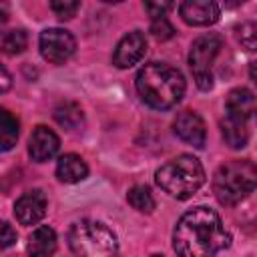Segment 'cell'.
Segmentation results:
<instances>
[{
	"mask_svg": "<svg viewBox=\"0 0 257 257\" xmlns=\"http://www.w3.org/2000/svg\"><path fill=\"white\" fill-rule=\"evenodd\" d=\"M60 149V139L54 131H50L44 124H38L32 135H30V143H28V153L32 157V161L36 163H44L48 159H52Z\"/></svg>",
	"mask_w": 257,
	"mask_h": 257,
	"instance_id": "7c38bea8",
	"label": "cell"
},
{
	"mask_svg": "<svg viewBox=\"0 0 257 257\" xmlns=\"http://www.w3.org/2000/svg\"><path fill=\"white\" fill-rule=\"evenodd\" d=\"M227 116H235L241 120H249L255 112V96L249 88H233L225 100Z\"/></svg>",
	"mask_w": 257,
	"mask_h": 257,
	"instance_id": "4fadbf2b",
	"label": "cell"
},
{
	"mask_svg": "<svg viewBox=\"0 0 257 257\" xmlns=\"http://www.w3.org/2000/svg\"><path fill=\"white\" fill-rule=\"evenodd\" d=\"M18 141V120L16 116L0 106V153L10 151Z\"/></svg>",
	"mask_w": 257,
	"mask_h": 257,
	"instance_id": "ac0fdd59",
	"label": "cell"
},
{
	"mask_svg": "<svg viewBox=\"0 0 257 257\" xmlns=\"http://www.w3.org/2000/svg\"><path fill=\"white\" fill-rule=\"evenodd\" d=\"M80 4L74 2V0H56L50 4V10L60 18V20H70L76 12H78Z\"/></svg>",
	"mask_w": 257,
	"mask_h": 257,
	"instance_id": "7402d4cb",
	"label": "cell"
},
{
	"mask_svg": "<svg viewBox=\"0 0 257 257\" xmlns=\"http://www.w3.org/2000/svg\"><path fill=\"white\" fill-rule=\"evenodd\" d=\"M16 243V231L6 221H0V251L12 247Z\"/></svg>",
	"mask_w": 257,
	"mask_h": 257,
	"instance_id": "cb8c5ba5",
	"label": "cell"
},
{
	"mask_svg": "<svg viewBox=\"0 0 257 257\" xmlns=\"http://www.w3.org/2000/svg\"><path fill=\"white\" fill-rule=\"evenodd\" d=\"M223 48V38L215 32H207L199 38H195V42L191 44L189 50V66L195 74V82L201 90H209L213 88V74H211V66L217 58V54Z\"/></svg>",
	"mask_w": 257,
	"mask_h": 257,
	"instance_id": "8992f818",
	"label": "cell"
},
{
	"mask_svg": "<svg viewBox=\"0 0 257 257\" xmlns=\"http://www.w3.org/2000/svg\"><path fill=\"white\" fill-rule=\"evenodd\" d=\"M6 20H8V10H6L4 4H0V26H2Z\"/></svg>",
	"mask_w": 257,
	"mask_h": 257,
	"instance_id": "4316f807",
	"label": "cell"
},
{
	"mask_svg": "<svg viewBox=\"0 0 257 257\" xmlns=\"http://www.w3.org/2000/svg\"><path fill=\"white\" fill-rule=\"evenodd\" d=\"M28 46V34L24 30H8V32H0V52L4 54H20L24 52Z\"/></svg>",
	"mask_w": 257,
	"mask_h": 257,
	"instance_id": "d6986e66",
	"label": "cell"
},
{
	"mask_svg": "<svg viewBox=\"0 0 257 257\" xmlns=\"http://www.w3.org/2000/svg\"><path fill=\"white\" fill-rule=\"evenodd\" d=\"M147 52V38L141 30H133L120 38V42L114 48L112 62L118 68H131L135 66Z\"/></svg>",
	"mask_w": 257,
	"mask_h": 257,
	"instance_id": "ba28073f",
	"label": "cell"
},
{
	"mask_svg": "<svg viewBox=\"0 0 257 257\" xmlns=\"http://www.w3.org/2000/svg\"><path fill=\"white\" fill-rule=\"evenodd\" d=\"M237 38H239V42L247 50H255V42H257V28H255V24L253 22L241 24V28L237 30Z\"/></svg>",
	"mask_w": 257,
	"mask_h": 257,
	"instance_id": "603a6c76",
	"label": "cell"
},
{
	"mask_svg": "<svg viewBox=\"0 0 257 257\" xmlns=\"http://www.w3.org/2000/svg\"><path fill=\"white\" fill-rule=\"evenodd\" d=\"M137 92L145 104L151 108H171L185 94V78L183 74L165 64V62H149L137 74Z\"/></svg>",
	"mask_w": 257,
	"mask_h": 257,
	"instance_id": "7a4b0ae2",
	"label": "cell"
},
{
	"mask_svg": "<svg viewBox=\"0 0 257 257\" xmlns=\"http://www.w3.org/2000/svg\"><path fill=\"white\" fill-rule=\"evenodd\" d=\"M40 54L52 64H64L76 50L74 36L64 28H46L38 38Z\"/></svg>",
	"mask_w": 257,
	"mask_h": 257,
	"instance_id": "52a82bcc",
	"label": "cell"
},
{
	"mask_svg": "<svg viewBox=\"0 0 257 257\" xmlns=\"http://www.w3.org/2000/svg\"><path fill=\"white\" fill-rule=\"evenodd\" d=\"M68 245L76 257H116L118 241L112 229L100 221L82 219L68 231Z\"/></svg>",
	"mask_w": 257,
	"mask_h": 257,
	"instance_id": "277c9868",
	"label": "cell"
},
{
	"mask_svg": "<svg viewBox=\"0 0 257 257\" xmlns=\"http://www.w3.org/2000/svg\"><path fill=\"white\" fill-rule=\"evenodd\" d=\"M126 201H128V205L133 207V209H137L139 213H153V209H155V197H153V193H151V189L149 187H145V185H135L131 191H128V195H126Z\"/></svg>",
	"mask_w": 257,
	"mask_h": 257,
	"instance_id": "ffe728a7",
	"label": "cell"
},
{
	"mask_svg": "<svg viewBox=\"0 0 257 257\" xmlns=\"http://www.w3.org/2000/svg\"><path fill=\"white\" fill-rule=\"evenodd\" d=\"M46 207H48L46 195L40 189H32V191H26L14 203V215L22 225H36L46 215Z\"/></svg>",
	"mask_w": 257,
	"mask_h": 257,
	"instance_id": "30bf717a",
	"label": "cell"
},
{
	"mask_svg": "<svg viewBox=\"0 0 257 257\" xmlns=\"http://www.w3.org/2000/svg\"><path fill=\"white\" fill-rule=\"evenodd\" d=\"M181 18L191 26H209L219 20V6L209 0H185L179 4Z\"/></svg>",
	"mask_w": 257,
	"mask_h": 257,
	"instance_id": "8fae6325",
	"label": "cell"
},
{
	"mask_svg": "<svg viewBox=\"0 0 257 257\" xmlns=\"http://www.w3.org/2000/svg\"><path fill=\"white\" fill-rule=\"evenodd\" d=\"M227 245L229 235L221 217L209 207H195L177 221L173 233L177 257H215Z\"/></svg>",
	"mask_w": 257,
	"mask_h": 257,
	"instance_id": "6da1fadb",
	"label": "cell"
},
{
	"mask_svg": "<svg viewBox=\"0 0 257 257\" xmlns=\"http://www.w3.org/2000/svg\"><path fill=\"white\" fill-rule=\"evenodd\" d=\"M28 257H52L56 251V233L48 225H40L32 231L26 245Z\"/></svg>",
	"mask_w": 257,
	"mask_h": 257,
	"instance_id": "5bb4252c",
	"label": "cell"
},
{
	"mask_svg": "<svg viewBox=\"0 0 257 257\" xmlns=\"http://www.w3.org/2000/svg\"><path fill=\"white\" fill-rule=\"evenodd\" d=\"M171 2H147L145 4V10L151 14V18H159V16H165L167 10H171Z\"/></svg>",
	"mask_w": 257,
	"mask_h": 257,
	"instance_id": "d4e9b609",
	"label": "cell"
},
{
	"mask_svg": "<svg viewBox=\"0 0 257 257\" xmlns=\"http://www.w3.org/2000/svg\"><path fill=\"white\" fill-rule=\"evenodd\" d=\"M151 32L157 40H169L175 36V28L173 24L167 20V16H159V18H151Z\"/></svg>",
	"mask_w": 257,
	"mask_h": 257,
	"instance_id": "44dd1931",
	"label": "cell"
},
{
	"mask_svg": "<svg viewBox=\"0 0 257 257\" xmlns=\"http://www.w3.org/2000/svg\"><path fill=\"white\" fill-rule=\"evenodd\" d=\"M153 257H163V255H153Z\"/></svg>",
	"mask_w": 257,
	"mask_h": 257,
	"instance_id": "83f0119b",
	"label": "cell"
},
{
	"mask_svg": "<svg viewBox=\"0 0 257 257\" xmlns=\"http://www.w3.org/2000/svg\"><path fill=\"white\" fill-rule=\"evenodd\" d=\"M173 128H175V135H177L183 143H187V145H191V147H195V149H203V147H205L207 128H205L203 118H201L197 112H193V110H183V112H179V116L175 118Z\"/></svg>",
	"mask_w": 257,
	"mask_h": 257,
	"instance_id": "9c48e42d",
	"label": "cell"
},
{
	"mask_svg": "<svg viewBox=\"0 0 257 257\" xmlns=\"http://www.w3.org/2000/svg\"><path fill=\"white\" fill-rule=\"evenodd\" d=\"M88 175V167L86 163L82 161V157L74 155V153H68V155H62L56 163V177L58 181L62 183H80L84 181Z\"/></svg>",
	"mask_w": 257,
	"mask_h": 257,
	"instance_id": "9a60e30c",
	"label": "cell"
},
{
	"mask_svg": "<svg viewBox=\"0 0 257 257\" xmlns=\"http://www.w3.org/2000/svg\"><path fill=\"white\" fill-rule=\"evenodd\" d=\"M257 183V169L251 161H229L213 177V193L221 205H237Z\"/></svg>",
	"mask_w": 257,
	"mask_h": 257,
	"instance_id": "5b68a950",
	"label": "cell"
},
{
	"mask_svg": "<svg viewBox=\"0 0 257 257\" xmlns=\"http://www.w3.org/2000/svg\"><path fill=\"white\" fill-rule=\"evenodd\" d=\"M157 185L175 199H189L193 197L205 183V169L201 161L193 155H179L165 163L155 173Z\"/></svg>",
	"mask_w": 257,
	"mask_h": 257,
	"instance_id": "3957f363",
	"label": "cell"
},
{
	"mask_svg": "<svg viewBox=\"0 0 257 257\" xmlns=\"http://www.w3.org/2000/svg\"><path fill=\"white\" fill-rule=\"evenodd\" d=\"M10 86H12V76H10V72L0 64V92H6Z\"/></svg>",
	"mask_w": 257,
	"mask_h": 257,
	"instance_id": "484cf974",
	"label": "cell"
},
{
	"mask_svg": "<svg viewBox=\"0 0 257 257\" xmlns=\"http://www.w3.org/2000/svg\"><path fill=\"white\" fill-rule=\"evenodd\" d=\"M221 135L225 145H229L231 149H243L249 141V128H247V120L235 118V116H227L221 122Z\"/></svg>",
	"mask_w": 257,
	"mask_h": 257,
	"instance_id": "2e32d148",
	"label": "cell"
},
{
	"mask_svg": "<svg viewBox=\"0 0 257 257\" xmlns=\"http://www.w3.org/2000/svg\"><path fill=\"white\" fill-rule=\"evenodd\" d=\"M54 118L60 126L68 128V131H76L82 126V108L76 104V102H70V100H64L60 102L56 108H54Z\"/></svg>",
	"mask_w": 257,
	"mask_h": 257,
	"instance_id": "e0dca14e",
	"label": "cell"
}]
</instances>
